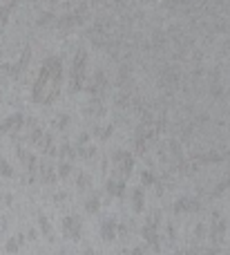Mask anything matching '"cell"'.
Instances as JSON below:
<instances>
[{"label":"cell","instance_id":"obj_1","mask_svg":"<svg viewBox=\"0 0 230 255\" xmlns=\"http://www.w3.org/2000/svg\"><path fill=\"white\" fill-rule=\"evenodd\" d=\"M63 85V61L61 56H49L43 61L34 88H31V101L38 106H52L61 94Z\"/></svg>","mask_w":230,"mask_h":255},{"label":"cell","instance_id":"obj_2","mask_svg":"<svg viewBox=\"0 0 230 255\" xmlns=\"http://www.w3.org/2000/svg\"><path fill=\"white\" fill-rule=\"evenodd\" d=\"M85 81H87V52L83 47H78L70 70V92L78 94L85 88Z\"/></svg>","mask_w":230,"mask_h":255},{"label":"cell","instance_id":"obj_3","mask_svg":"<svg viewBox=\"0 0 230 255\" xmlns=\"http://www.w3.org/2000/svg\"><path fill=\"white\" fill-rule=\"evenodd\" d=\"M161 222V211H152L150 217L146 220V224H143L141 229V235L143 240H146L148 244H150L154 251H161V244H159V233H156V226H159Z\"/></svg>","mask_w":230,"mask_h":255},{"label":"cell","instance_id":"obj_4","mask_svg":"<svg viewBox=\"0 0 230 255\" xmlns=\"http://www.w3.org/2000/svg\"><path fill=\"white\" fill-rule=\"evenodd\" d=\"M112 163H114V172L116 177H121V179L128 181L130 175H132L134 170V157L128 152V150H116L114 154H112Z\"/></svg>","mask_w":230,"mask_h":255},{"label":"cell","instance_id":"obj_5","mask_svg":"<svg viewBox=\"0 0 230 255\" xmlns=\"http://www.w3.org/2000/svg\"><path fill=\"white\" fill-rule=\"evenodd\" d=\"M29 63H31V49L25 47V49H22V54H20V61L13 63V65H11V63H7V65L0 67V72H7L9 79L16 81V79H20V74L27 70V65H29Z\"/></svg>","mask_w":230,"mask_h":255},{"label":"cell","instance_id":"obj_6","mask_svg":"<svg viewBox=\"0 0 230 255\" xmlns=\"http://www.w3.org/2000/svg\"><path fill=\"white\" fill-rule=\"evenodd\" d=\"M63 235L72 242H78L83 238V220L76 215H70V217H63Z\"/></svg>","mask_w":230,"mask_h":255},{"label":"cell","instance_id":"obj_7","mask_svg":"<svg viewBox=\"0 0 230 255\" xmlns=\"http://www.w3.org/2000/svg\"><path fill=\"white\" fill-rule=\"evenodd\" d=\"M27 121H25V117L20 115V112H16V115H11V117H7V119L0 124V132L2 134H18V132L22 130V126H25Z\"/></svg>","mask_w":230,"mask_h":255},{"label":"cell","instance_id":"obj_8","mask_svg":"<svg viewBox=\"0 0 230 255\" xmlns=\"http://www.w3.org/2000/svg\"><path fill=\"white\" fill-rule=\"evenodd\" d=\"M199 208H201V204H199V199H195V197H181L174 202V213H177V215H181V213H195V211H199Z\"/></svg>","mask_w":230,"mask_h":255},{"label":"cell","instance_id":"obj_9","mask_svg":"<svg viewBox=\"0 0 230 255\" xmlns=\"http://www.w3.org/2000/svg\"><path fill=\"white\" fill-rule=\"evenodd\" d=\"M116 235H119V224H116V220H112V217L103 220L101 222V238L105 240V242H112Z\"/></svg>","mask_w":230,"mask_h":255},{"label":"cell","instance_id":"obj_10","mask_svg":"<svg viewBox=\"0 0 230 255\" xmlns=\"http://www.w3.org/2000/svg\"><path fill=\"white\" fill-rule=\"evenodd\" d=\"M105 190L110 197H123L125 195V179H121V177H114V179H107L105 181Z\"/></svg>","mask_w":230,"mask_h":255},{"label":"cell","instance_id":"obj_11","mask_svg":"<svg viewBox=\"0 0 230 255\" xmlns=\"http://www.w3.org/2000/svg\"><path fill=\"white\" fill-rule=\"evenodd\" d=\"M87 90H89V94H92V97H96V99L103 94V90H105V74H103L101 70H96V74H94L92 83L87 85Z\"/></svg>","mask_w":230,"mask_h":255},{"label":"cell","instance_id":"obj_12","mask_svg":"<svg viewBox=\"0 0 230 255\" xmlns=\"http://www.w3.org/2000/svg\"><path fill=\"white\" fill-rule=\"evenodd\" d=\"M16 152H18V159L22 161V166H25V170H27V172H34L36 168H38V163H36V157H34L31 152H27L25 148H18Z\"/></svg>","mask_w":230,"mask_h":255},{"label":"cell","instance_id":"obj_13","mask_svg":"<svg viewBox=\"0 0 230 255\" xmlns=\"http://www.w3.org/2000/svg\"><path fill=\"white\" fill-rule=\"evenodd\" d=\"M224 233H226V222L219 220V213H215V222H213V231H210V238L213 242H222Z\"/></svg>","mask_w":230,"mask_h":255},{"label":"cell","instance_id":"obj_14","mask_svg":"<svg viewBox=\"0 0 230 255\" xmlns=\"http://www.w3.org/2000/svg\"><path fill=\"white\" fill-rule=\"evenodd\" d=\"M40 148V152L43 154H49V157H54V154H56V148H54V141H52V136L47 134V132H45L43 136H40L38 139V143H36Z\"/></svg>","mask_w":230,"mask_h":255},{"label":"cell","instance_id":"obj_15","mask_svg":"<svg viewBox=\"0 0 230 255\" xmlns=\"http://www.w3.org/2000/svg\"><path fill=\"white\" fill-rule=\"evenodd\" d=\"M98 208H101V193L94 190L87 197V202H85V211H87L89 215H94V213H98Z\"/></svg>","mask_w":230,"mask_h":255},{"label":"cell","instance_id":"obj_16","mask_svg":"<svg viewBox=\"0 0 230 255\" xmlns=\"http://www.w3.org/2000/svg\"><path fill=\"white\" fill-rule=\"evenodd\" d=\"M143 204H146V195H143V188H134V190H132V211H134V213H141V211H143Z\"/></svg>","mask_w":230,"mask_h":255},{"label":"cell","instance_id":"obj_17","mask_svg":"<svg viewBox=\"0 0 230 255\" xmlns=\"http://www.w3.org/2000/svg\"><path fill=\"white\" fill-rule=\"evenodd\" d=\"M40 177H43V181L45 184H56V179H58V172L54 170V166H40Z\"/></svg>","mask_w":230,"mask_h":255},{"label":"cell","instance_id":"obj_18","mask_svg":"<svg viewBox=\"0 0 230 255\" xmlns=\"http://www.w3.org/2000/svg\"><path fill=\"white\" fill-rule=\"evenodd\" d=\"M38 226H40V231H43V235L49 240V242H54V240H56V235H54L52 224H49V222H47V217H45V215H40V217H38Z\"/></svg>","mask_w":230,"mask_h":255},{"label":"cell","instance_id":"obj_19","mask_svg":"<svg viewBox=\"0 0 230 255\" xmlns=\"http://www.w3.org/2000/svg\"><path fill=\"white\" fill-rule=\"evenodd\" d=\"M76 188H78V193H87L92 188V177L87 172H80L78 179H76Z\"/></svg>","mask_w":230,"mask_h":255},{"label":"cell","instance_id":"obj_20","mask_svg":"<svg viewBox=\"0 0 230 255\" xmlns=\"http://www.w3.org/2000/svg\"><path fill=\"white\" fill-rule=\"evenodd\" d=\"M94 152H96V148L87 143V136H80V148H78V154H80V157L89 159V157H94Z\"/></svg>","mask_w":230,"mask_h":255},{"label":"cell","instance_id":"obj_21","mask_svg":"<svg viewBox=\"0 0 230 255\" xmlns=\"http://www.w3.org/2000/svg\"><path fill=\"white\" fill-rule=\"evenodd\" d=\"M58 154H61V159H67V161H74L76 150L72 148L70 143H63V145H61V150H58Z\"/></svg>","mask_w":230,"mask_h":255},{"label":"cell","instance_id":"obj_22","mask_svg":"<svg viewBox=\"0 0 230 255\" xmlns=\"http://www.w3.org/2000/svg\"><path fill=\"white\" fill-rule=\"evenodd\" d=\"M58 177H61V179H65L67 175H70L72 172V161H67V159H61V163H58Z\"/></svg>","mask_w":230,"mask_h":255},{"label":"cell","instance_id":"obj_23","mask_svg":"<svg viewBox=\"0 0 230 255\" xmlns=\"http://www.w3.org/2000/svg\"><path fill=\"white\" fill-rule=\"evenodd\" d=\"M11 9H13V4H4V7H0V29H2L4 25H7V20H9V13H11Z\"/></svg>","mask_w":230,"mask_h":255},{"label":"cell","instance_id":"obj_24","mask_svg":"<svg viewBox=\"0 0 230 255\" xmlns=\"http://www.w3.org/2000/svg\"><path fill=\"white\" fill-rule=\"evenodd\" d=\"M141 181H143V186H156V184H159V179H156L150 170H143L141 172Z\"/></svg>","mask_w":230,"mask_h":255},{"label":"cell","instance_id":"obj_25","mask_svg":"<svg viewBox=\"0 0 230 255\" xmlns=\"http://www.w3.org/2000/svg\"><path fill=\"white\" fill-rule=\"evenodd\" d=\"M89 110H92L89 115H94V117H103V115H105V108L101 106V101H98L96 97H94V101H92V106H89Z\"/></svg>","mask_w":230,"mask_h":255},{"label":"cell","instance_id":"obj_26","mask_svg":"<svg viewBox=\"0 0 230 255\" xmlns=\"http://www.w3.org/2000/svg\"><path fill=\"white\" fill-rule=\"evenodd\" d=\"M112 130H114L112 126H107V128H94V136H98L101 141H105L107 136H112Z\"/></svg>","mask_w":230,"mask_h":255},{"label":"cell","instance_id":"obj_27","mask_svg":"<svg viewBox=\"0 0 230 255\" xmlns=\"http://www.w3.org/2000/svg\"><path fill=\"white\" fill-rule=\"evenodd\" d=\"M22 240H25V235H16V240H9V242H7V251L9 253L18 251V249H20V244H22Z\"/></svg>","mask_w":230,"mask_h":255},{"label":"cell","instance_id":"obj_28","mask_svg":"<svg viewBox=\"0 0 230 255\" xmlns=\"http://www.w3.org/2000/svg\"><path fill=\"white\" fill-rule=\"evenodd\" d=\"M0 175H2V177H11L13 175V168L9 166L7 159H0Z\"/></svg>","mask_w":230,"mask_h":255},{"label":"cell","instance_id":"obj_29","mask_svg":"<svg viewBox=\"0 0 230 255\" xmlns=\"http://www.w3.org/2000/svg\"><path fill=\"white\" fill-rule=\"evenodd\" d=\"M67 124H70V119H67V117H63V115L58 117L56 121H54V126H56V128H65Z\"/></svg>","mask_w":230,"mask_h":255}]
</instances>
